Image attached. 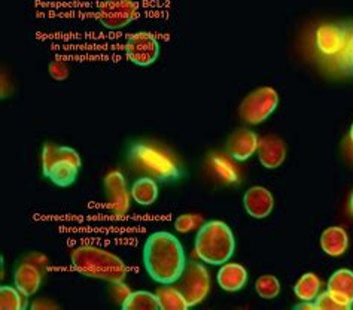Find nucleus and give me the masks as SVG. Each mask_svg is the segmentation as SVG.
<instances>
[{
    "label": "nucleus",
    "mask_w": 353,
    "mask_h": 310,
    "mask_svg": "<svg viewBox=\"0 0 353 310\" xmlns=\"http://www.w3.org/2000/svg\"><path fill=\"white\" fill-rule=\"evenodd\" d=\"M146 273L161 285H173L187 266V257L179 239L169 231H155L143 246Z\"/></svg>",
    "instance_id": "nucleus-1"
},
{
    "label": "nucleus",
    "mask_w": 353,
    "mask_h": 310,
    "mask_svg": "<svg viewBox=\"0 0 353 310\" xmlns=\"http://www.w3.org/2000/svg\"><path fill=\"white\" fill-rule=\"evenodd\" d=\"M127 159L137 172L161 184L178 182L185 175L172 151L154 142L132 144L127 151Z\"/></svg>",
    "instance_id": "nucleus-2"
},
{
    "label": "nucleus",
    "mask_w": 353,
    "mask_h": 310,
    "mask_svg": "<svg viewBox=\"0 0 353 310\" xmlns=\"http://www.w3.org/2000/svg\"><path fill=\"white\" fill-rule=\"evenodd\" d=\"M72 266L81 275L115 284L124 282L128 269L115 253L97 246H78L70 253Z\"/></svg>",
    "instance_id": "nucleus-3"
},
{
    "label": "nucleus",
    "mask_w": 353,
    "mask_h": 310,
    "mask_svg": "<svg viewBox=\"0 0 353 310\" xmlns=\"http://www.w3.org/2000/svg\"><path fill=\"white\" fill-rule=\"evenodd\" d=\"M194 248L203 262L212 266H222L233 257L236 239L225 222L208 221L199 227Z\"/></svg>",
    "instance_id": "nucleus-4"
},
{
    "label": "nucleus",
    "mask_w": 353,
    "mask_h": 310,
    "mask_svg": "<svg viewBox=\"0 0 353 310\" xmlns=\"http://www.w3.org/2000/svg\"><path fill=\"white\" fill-rule=\"evenodd\" d=\"M81 166V155L73 148L46 144L42 149V173L54 185L68 188L75 184Z\"/></svg>",
    "instance_id": "nucleus-5"
},
{
    "label": "nucleus",
    "mask_w": 353,
    "mask_h": 310,
    "mask_svg": "<svg viewBox=\"0 0 353 310\" xmlns=\"http://www.w3.org/2000/svg\"><path fill=\"white\" fill-rule=\"evenodd\" d=\"M173 285L183 296L188 306L192 307L208 297L210 289V278L206 267L200 262L187 261L185 270Z\"/></svg>",
    "instance_id": "nucleus-6"
},
{
    "label": "nucleus",
    "mask_w": 353,
    "mask_h": 310,
    "mask_svg": "<svg viewBox=\"0 0 353 310\" xmlns=\"http://www.w3.org/2000/svg\"><path fill=\"white\" fill-rule=\"evenodd\" d=\"M279 105V94L272 87H259L249 93L239 106L240 118L246 124H261Z\"/></svg>",
    "instance_id": "nucleus-7"
},
{
    "label": "nucleus",
    "mask_w": 353,
    "mask_h": 310,
    "mask_svg": "<svg viewBox=\"0 0 353 310\" xmlns=\"http://www.w3.org/2000/svg\"><path fill=\"white\" fill-rule=\"evenodd\" d=\"M97 21L109 30H119L139 18V6L133 0H105L96 14Z\"/></svg>",
    "instance_id": "nucleus-8"
},
{
    "label": "nucleus",
    "mask_w": 353,
    "mask_h": 310,
    "mask_svg": "<svg viewBox=\"0 0 353 310\" xmlns=\"http://www.w3.org/2000/svg\"><path fill=\"white\" fill-rule=\"evenodd\" d=\"M124 54L136 66H151L160 55V43L150 32L132 33L125 37Z\"/></svg>",
    "instance_id": "nucleus-9"
},
{
    "label": "nucleus",
    "mask_w": 353,
    "mask_h": 310,
    "mask_svg": "<svg viewBox=\"0 0 353 310\" xmlns=\"http://www.w3.org/2000/svg\"><path fill=\"white\" fill-rule=\"evenodd\" d=\"M108 206L117 217H124L130 209V194L124 175L115 171L105 177Z\"/></svg>",
    "instance_id": "nucleus-10"
},
{
    "label": "nucleus",
    "mask_w": 353,
    "mask_h": 310,
    "mask_svg": "<svg viewBox=\"0 0 353 310\" xmlns=\"http://www.w3.org/2000/svg\"><path fill=\"white\" fill-rule=\"evenodd\" d=\"M259 139L248 128H239L227 140V154L236 162H246L258 151Z\"/></svg>",
    "instance_id": "nucleus-11"
},
{
    "label": "nucleus",
    "mask_w": 353,
    "mask_h": 310,
    "mask_svg": "<svg viewBox=\"0 0 353 310\" xmlns=\"http://www.w3.org/2000/svg\"><path fill=\"white\" fill-rule=\"evenodd\" d=\"M258 158L265 168L281 167L286 158V145L283 139L277 135H265L259 137Z\"/></svg>",
    "instance_id": "nucleus-12"
},
{
    "label": "nucleus",
    "mask_w": 353,
    "mask_h": 310,
    "mask_svg": "<svg viewBox=\"0 0 353 310\" xmlns=\"http://www.w3.org/2000/svg\"><path fill=\"white\" fill-rule=\"evenodd\" d=\"M243 206L252 218H267L274 208L273 194L264 186H250L243 195Z\"/></svg>",
    "instance_id": "nucleus-13"
},
{
    "label": "nucleus",
    "mask_w": 353,
    "mask_h": 310,
    "mask_svg": "<svg viewBox=\"0 0 353 310\" xmlns=\"http://www.w3.org/2000/svg\"><path fill=\"white\" fill-rule=\"evenodd\" d=\"M346 30L341 26L325 24L316 30V46L327 55H334L343 50L346 43Z\"/></svg>",
    "instance_id": "nucleus-14"
},
{
    "label": "nucleus",
    "mask_w": 353,
    "mask_h": 310,
    "mask_svg": "<svg viewBox=\"0 0 353 310\" xmlns=\"http://www.w3.org/2000/svg\"><path fill=\"white\" fill-rule=\"evenodd\" d=\"M42 273L34 262H23L17 267L14 273V284L27 297H32L41 287Z\"/></svg>",
    "instance_id": "nucleus-15"
},
{
    "label": "nucleus",
    "mask_w": 353,
    "mask_h": 310,
    "mask_svg": "<svg viewBox=\"0 0 353 310\" xmlns=\"http://www.w3.org/2000/svg\"><path fill=\"white\" fill-rule=\"evenodd\" d=\"M328 291L340 302L353 307V271L347 269L334 271L328 280Z\"/></svg>",
    "instance_id": "nucleus-16"
},
{
    "label": "nucleus",
    "mask_w": 353,
    "mask_h": 310,
    "mask_svg": "<svg viewBox=\"0 0 353 310\" xmlns=\"http://www.w3.org/2000/svg\"><path fill=\"white\" fill-rule=\"evenodd\" d=\"M218 284L224 291L236 293L248 284V271L237 262H225L218 271Z\"/></svg>",
    "instance_id": "nucleus-17"
},
{
    "label": "nucleus",
    "mask_w": 353,
    "mask_h": 310,
    "mask_svg": "<svg viewBox=\"0 0 353 310\" xmlns=\"http://www.w3.org/2000/svg\"><path fill=\"white\" fill-rule=\"evenodd\" d=\"M349 245V236L346 230L339 225L328 227L321 234V248L331 257H340L346 252Z\"/></svg>",
    "instance_id": "nucleus-18"
},
{
    "label": "nucleus",
    "mask_w": 353,
    "mask_h": 310,
    "mask_svg": "<svg viewBox=\"0 0 353 310\" xmlns=\"http://www.w3.org/2000/svg\"><path fill=\"white\" fill-rule=\"evenodd\" d=\"M130 193H132L136 203L142 206H151L155 203L158 197V184L150 176H142L134 181Z\"/></svg>",
    "instance_id": "nucleus-19"
},
{
    "label": "nucleus",
    "mask_w": 353,
    "mask_h": 310,
    "mask_svg": "<svg viewBox=\"0 0 353 310\" xmlns=\"http://www.w3.org/2000/svg\"><path fill=\"white\" fill-rule=\"evenodd\" d=\"M123 310H160L157 296L150 291H133L121 304Z\"/></svg>",
    "instance_id": "nucleus-20"
},
{
    "label": "nucleus",
    "mask_w": 353,
    "mask_h": 310,
    "mask_svg": "<svg viewBox=\"0 0 353 310\" xmlns=\"http://www.w3.org/2000/svg\"><path fill=\"white\" fill-rule=\"evenodd\" d=\"M321 280L314 273L303 275L294 287V294L299 297L301 302H314V298L319 296Z\"/></svg>",
    "instance_id": "nucleus-21"
},
{
    "label": "nucleus",
    "mask_w": 353,
    "mask_h": 310,
    "mask_svg": "<svg viewBox=\"0 0 353 310\" xmlns=\"http://www.w3.org/2000/svg\"><path fill=\"white\" fill-rule=\"evenodd\" d=\"M161 310H187L190 306L174 287H163L155 293Z\"/></svg>",
    "instance_id": "nucleus-22"
},
{
    "label": "nucleus",
    "mask_w": 353,
    "mask_h": 310,
    "mask_svg": "<svg viewBox=\"0 0 353 310\" xmlns=\"http://www.w3.org/2000/svg\"><path fill=\"white\" fill-rule=\"evenodd\" d=\"M27 307V296L17 287H0V309L2 310H24Z\"/></svg>",
    "instance_id": "nucleus-23"
},
{
    "label": "nucleus",
    "mask_w": 353,
    "mask_h": 310,
    "mask_svg": "<svg viewBox=\"0 0 353 310\" xmlns=\"http://www.w3.org/2000/svg\"><path fill=\"white\" fill-rule=\"evenodd\" d=\"M256 294L264 300H273L281 293V282L273 275H263L255 282Z\"/></svg>",
    "instance_id": "nucleus-24"
},
{
    "label": "nucleus",
    "mask_w": 353,
    "mask_h": 310,
    "mask_svg": "<svg viewBox=\"0 0 353 310\" xmlns=\"http://www.w3.org/2000/svg\"><path fill=\"white\" fill-rule=\"evenodd\" d=\"M314 306L318 310H350L352 309L347 304L340 302V300L334 294H331L328 289L314 298Z\"/></svg>",
    "instance_id": "nucleus-25"
},
{
    "label": "nucleus",
    "mask_w": 353,
    "mask_h": 310,
    "mask_svg": "<svg viewBox=\"0 0 353 310\" xmlns=\"http://www.w3.org/2000/svg\"><path fill=\"white\" fill-rule=\"evenodd\" d=\"M201 224H203V218L200 215L185 213V215H181L179 218H176L174 229L179 233H188V231H192L194 229L200 227Z\"/></svg>",
    "instance_id": "nucleus-26"
},
{
    "label": "nucleus",
    "mask_w": 353,
    "mask_h": 310,
    "mask_svg": "<svg viewBox=\"0 0 353 310\" xmlns=\"http://www.w3.org/2000/svg\"><path fill=\"white\" fill-rule=\"evenodd\" d=\"M213 166H215V171L222 176L225 177V181L228 182H236L237 181V173L236 168L231 166L227 159L221 158V157H215L213 158Z\"/></svg>",
    "instance_id": "nucleus-27"
},
{
    "label": "nucleus",
    "mask_w": 353,
    "mask_h": 310,
    "mask_svg": "<svg viewBox=\"0 0 353 310\" xmlns=\"http://www.w3.org/2000/svg\"><path fill=\"white\" fill-rule=\"evenodd\" d=\"M48 72H50V77L52 79L64 81V79H68V77H69V66L64 61L54 60L48 66Z\"/></svg>",
    "instance_id": "nucleus-28"
},
{
    "label": "nucleus",
    "mask_w": 353,
    "mask_h": 310,
    "mask_svg": "<svg viewBox=\"0 0 353 310\" xmlns=\"http://www.w3.org/2000/svg\"><path fill=\"white\" fill-rule=\"evenodd\" d=\"M112 291H114V294H115V298L118 300L121 304H123V302L128 297V294L132 293V291H130L128 287L124 285L123 282H115L114 287H112Z\"/></svg>",
    "instance_id": "nucleus-29"
},
{
    "label": "nucleus",
    "mask_w": 353,
    "mask_h": 310,
    "mask_svg": "<svg viewBox=\"0 0 353 310\" xmlns=\"http://www.w3.org/2000/svg\"><path fill=\"white\" fill-rule=\"evenodd\" d=\"M346 59L353 69V33L349 36V39L346 42Z\"/></svg>",
    "instance_id": "nucleus-30"
},
{
    "label": "nucleus",
    "mask_w": 353,
    "mask_h": 310,
    "mask_svg": "<svg viewBox=\"0 0 353 310\" xmlns=\"http://www.w3.org/2000/svg\"><path fill=\"white\" fill-rule=\"evenodd\" d=\"M294 309H305V310H313L316 309L314 306V302H303L300 304H296Z\"/></svg>",
    "instance_id": "nucleus-31"
},
{
    "label": "nucleus",
    "mask_w": 353,
    "mask_h": 310,
    "mask_svg": "<svg viewBox=\"0 0 353 310\" xmlns=\"http://www.w3.org/2000/svg\"><path fill=\"white\" fill-rule=\"evenodd\" d=\"M349 144L352 146V157H353V124H352L350 131H349Z\"/></svg>",
    "instance_id": "nucleus-32"
},
{
    "label": "nucleus",
    "mask_w": 353,
    "mask_h": 310,
    "mask_svg": "<svg viewBox=\"0 0 353 310\" xmlns=\"http://www.w3.org/2000/svg\"><path fill=\"white\" fill-rule=\"evenodd\" d=\"M350 211L353 213V193H352V197H350Z\"/></svg>",
    "instance_id": "nucleus-33"
}]
</instances>
